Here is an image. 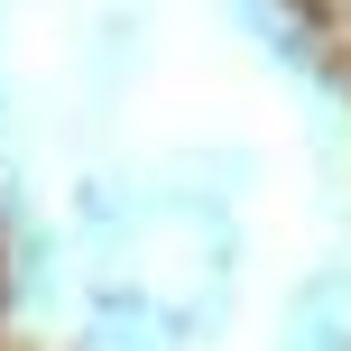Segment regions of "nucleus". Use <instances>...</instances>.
<instances>
[]
</instances>
